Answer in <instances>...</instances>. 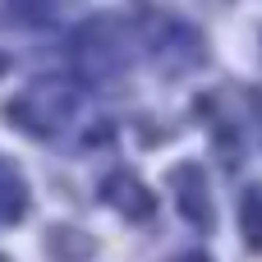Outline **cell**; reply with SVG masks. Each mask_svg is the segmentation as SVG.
<instances>
[{
    "instance_id": "1",
    "label": "cell",
    "mask_w": 262,
    "mask_h": 262,
    "mask_svg": "<svg viewBox=\"0 0 262 262\" xmlns=\"http://www.w3.org/2000/svg\"><path fill=\"white\" fill-rule=\"evenodd\" d=\"M244 235H249L253 249H262V193L244 198Z\"/></svg>"
}]
</instances>
